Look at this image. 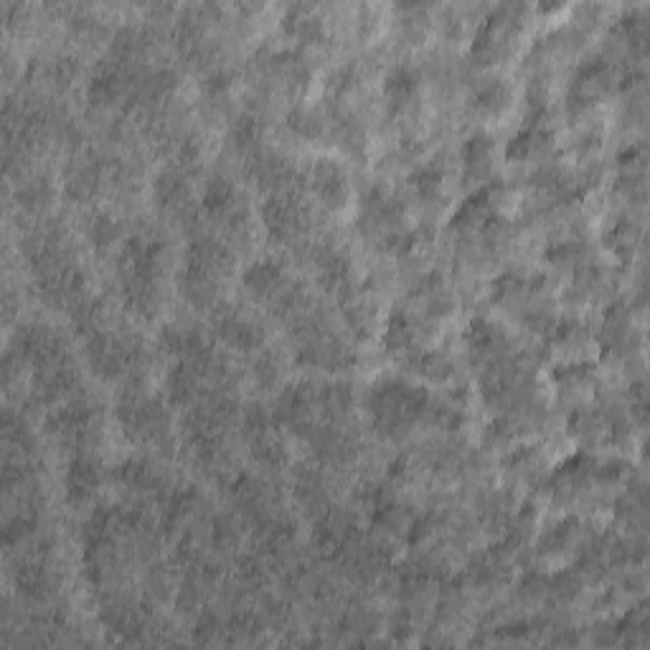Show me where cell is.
<instances>
[{"instance_id": "obj_22", "label": "cell", "mask_w": 650, "mask_h": 650, "mask_svg": "<svg viewBox=\"0 0 650 650\" xmlns=\"http://www.w3.org/2000/svg\"><path fill=\"white\" fill-rule=\"evenodd\" d=\"M153 199L163 214L176 216V219L191 216V189L186 181V170L178 166L161 170L153 183Z\"/></svg>"}, {"instance_id": "obj_8", "label": "cell", "mask_w": 650, "mask_h": 650, "mask_svg": "<svg viewBox=\"0 0 650 650\" xmlns=\"http://www.w3.org/2000/svg\"><path fill=\"white\" fill-rule=\"evenodd\" d=\"M201 212L208 221L221 227L227 234L242 237L250 224V214L242 204L237 186L224 176H212L204 186V196H201Z\"/></svg>"}, {"instance_id": "obj_48", "label": "cell", "mask_w": 650, "mask_h": 650, "mask_svg": "<svg viewBox=\"0 0 650 650\" xmlns=\"http://www.w3.org/2000/svg\"><path fill=\"white\" fill-rule=\"evenodd\" d=\"M343 318H346L348 331L356 335V339H366L373 328V308L371 303H366L364 297H358L356 293L343 301Z\"/></svg>"}, {"instance_id": "obj_58", "label": "cell", "mask_w": 650, "mask_h": 650, "mask_svg": "<svg viewBox=\"0 0 650 650\" xmlns=\"http://www.w3.org/2000/svg\"><path fill=\"white\" fill-rule=\"evenodd\" d=\"M646 409H648V397H646V386L635 384L630 388V412H635L640 422H646Z\"/></svg>"}, {"instance_id": "obj_9", "label": "cell", "mask_w": 650, "mask_h": 650, "mask_svg": "<svg viewBox=\"0 0 650 650\" xmlns=\"http://www.w3.org/2000/svg\"><path fill=\"white\" fill-rule=\"evenodd\" d=\"M13 358H16L18 364L31 366L34 371H41V369H49V366L66 361V358H69V351H66L64 339L54 331V328L43 323H31L18 331Z\"/></svg>"}, {"instance_id": "obj_21", "label": "cell", "mask_w": 650, "mask_h": 650, "mask_svg": "<svg viewBox=\"0 0 650 650\" xmlns=\"http://www.w3.org/2000/svg\"><path fill=\"white\" fill-rule=\"evenodd\" d=\"M265 74H270L275 81H280L282 89L290 94H303L308 92L313 81V69L301 51L285 49L275 51L265 59Z\"/></svg>"}, {"instance_id": "obj_18", "label": "cell", "mask_w": 650, "mask_h": 650, "mask_svg": "<svg viewBox=\"0 0 650 650\" xmlns=\"http://www.w3.org/2000/svg\"><path fill=\"white\" fill-rule=\"evenodd\" d=\"M214 331L219 335L224 346L234 351H254L263 346V331L257 320H252L246 313L237 308H219L214 313Z\"/></svg>"}, {"instance_id": "obj_17", "label": "cell", "mask_w": 650, "mask_h": 650, "mask_svg": "<svg viewBox=\"0 0 650 650\" xmlns=\"http://www.w3.org/2000/svg\"><path fill=\"white\" fill-rule=\"evenodd\" d=\"M77 386L79 373L74 369L72 358H66V361L56 366H49V369L34 371V399L41 402V405H64L77 392Z\"/></svg>"}, {"instance_id": "obj_42", "label": "cell", "mask_w": 650, "mask_h": 650, "mask_svg": "<svg viewBox=\"0 0 650 650\" xmlns=\"http://www.w3.org/2000/svg\"><path fill=\"white\" fill-rule=\"evenodd\" d=\"M16 587L21 595H26L28 600H41L49 592L51 579H49V566L43 559H26L16 572Z\"/></svg>"}, {"instance_id": "obj_19", "label": "cell", "mask_w": 650, "mask_h": 650, "mask_svg": "<svg viewBox=\"0 0 650 650\" xmlns=\"http://www.w3.org/2000/svg\"><path fill=\"white\" fill-rule=\"evenodd\" d=\"M313 263H316V272L320 285H323L328 293L346 301L356 293L354 290V270H351L348 257L335 246H318L316 254H313Z\"/></svg>"}, {"instance_id": "obj_47", "label": "cell", "mask_w": 650, "mask_h": 650, "mask_svg": "<svg viewBox=\"0 0 650 650\" xmlns=\"http://www.w3.org/2000/svg\"><path fill=\"white\" fill-rule=\"evenodd\" d=\"M333 136L339 138V143L346 148L351 155H361L366 148V132L364 127L356 123L354 117H348L346 112H333Z\"/></svg>"}, {"instance_id": "obj_2", "label": "cell", "mask_w": 650, "mask_h": 650, "mask_svg": "<svg viewBox=\"0 0 650 650\" xmlns=\"http://www.w3.org/2000/svg\"><path fill=\"white\" fill-rule=\"evenodd\" d=\"M435 397L424 386L409 384L405 379H381L371 386L369 422L371 430L384 439H402L417 424H428Z\"/></svg>"}, {"instance_id": "obj_5", "label": "cell", "mask_w": 650, "mask_h": 650, "mask_svg": "<svg viewBox=\"0 0 650 650\" xmlns=\"http://www.w3.org/2000/svg\"><path fill=\"white\" fill-rule=\"evenodd\" d=\"M87 361L97 377L115 381L123 377H140L145 369V348L130 335L97 331L89 335Z\"/></svg>"}, {"instance_id": "obj_13", "label": "cell", "mask_w": 650, "mask_h": 650, "mask_svg": "<svg viewBox=\"0 0 650 650\" xmlns=\"http://www.w3.org/2000/svg\"><path fill=\"white\" fill-rule=\"evenodd\" d=\"M308 189L328 212H341L348 204L351 196V183H348V170L341 166L339 161L331 158H318L305 174Z\"/></svg>"}, {"instance_id": "obj_57", "label": "cell", "mask_w": 650, "mask_h": 650, "mask_svg": "<svg viewBox=\"0 0 650 650\" xmlns=\"http://www.w3.org/2000/svg\"><path fill=\"white\" fill-rule=\"evenodd\" d=\"M74 74H77V64H74L72 56L56 59L54 66H51V79L56 81L59 87H66L74 79Z\"/></svg>"}, {"instance_id": "obj_43", "label": "cell", "mask_w": 650, "mask_h": 650, "mask_svg": "<svg viewBox=\"0 0 650 650\" xmlns=\"http://www.w3.org/2000/svg\"><path fill=\"white\" fill-rule=\"evenodd\" d=\"M579 532L582 528L577 519L559 521V524L549 528V532H544V536L539 539V555L549 559L564 555V551H570L574 544H577Z\"/></svg>"}, {"instance_id": "obj_20", "label": "cell", "mask_w": 650, "mask_h": 650, "mask_svg": "<svg viewBox=\"0 0 650 650\" xmlns=\"http://www.w3.org/2000/svg\"><path fill=\"white\" fill-rule=\"evenodd\" d=\"M384 351L388 356L399 358L402 364L409 356H415L417 351H422V331L412 313L402 308H394L388 313L384 326Z\"/></svg>"}, {"instance_id": "obj_39", "label": "cell", "mask_w": 650, "mask_h": 650, "mask_svg": "<svg viewBox=\"0 0 650 650\" xmlns=\"http://www.w3.org/2000/svg\"><path fill=\"white\" fill-rule=\"evenodd\" d=\"M405 369H409L415 377H420L424 381H435V384H443L455 373L453 358L445 356L443 351H417L415 356H409L405 361Z\"/></svg>"}, {"instance_id": "obj_7", "label": "cell", "mask_w": 650, "mask_h": 650, "mask_svg": "<svg viewBox=\"0 0 650 650\" xmlns=\"http://www.w3.org/2000/svg\"><path fill=\"white\" fill-rule=\"evenodd\" d=\"M263 221L267 234L278 244H295L308 234L310 212L295 189L270 193L263 204Z\"/></svg>"}, {"instance_id": "obj_27", "label": "cell", "mask_w": 650, "mask_h": 650, "mask_svg": "<svg viewBox=\"0 0 650 650\" xmlns=\"http://www.w3.org/2000/svg\"><path fill=\"white\" fill-rule=\"evenodd\" d=\"M420 87H422L420 72L405 64L394 66V69L386 74L384 89H381V92H384V104L388 115L392 117L407 115V110L412 107L417 94H420Z\"/></svg>"}, {"instance_id": "obj_49", "label": "cell", "mask_w": 650, "mask_h": 650, "mask_svg": "<svg viewBox=\"0 0 650 650\" xmlns=\"http://www.w3.org/2000/svg\"><path fill=\"white\" fill-rule=\"evenodd\" d=\"M51 199H54V189H51L49 178H41V176L34 178V181H28L24 189L18 191V204L31 214H41L43 208L51 204Z\"/></svg>"}, {"instance_id": "obj_37", "label": "cell", "mask_w": 650, "mask_h": 650, "mask_svg": "<svg viewBox=\"0 0 650 650\" xmlns=\"http://www.w3.org/2000/svg\"><path fill=\"white\" fill-rule=\"evenodd\" d=\"M508 572L511 566H508V551L504 547L481 551L468 566V577L477 587H496L508 579Z\"/></svg>"}, {"instance_id": "obj_40", "label": "cell", "mask_w": 650, "mask_h": 650, "mask_svg": "<svg viewBox=\"0 0 650 650\" xmlns=\"http://www.w3.org/2000/svg\"><path fill=\"white\" fill-rule=\"evenodd\" d=\"M409 189H412L415 196L424 201V204H435V201L443 199L445 191V168L439 166L437 161L417 166L412 174H409Z\"/></svg>"}, {"instance_id": "obj_41", "label": "cell", "mask_w": 650, "mask_h": 650, "mask_svg": "<svg viewBox=\"0 0 650 650\" xmlns=\"http://www.w3.org/2000/svg\"><path fill=\"white\" fill-rule=\"evenodd\" d=\"M117 481L123 483L127 490L145 493V496L161 490V475L155 473L153 466H148V462H143V460L123 462V466L117 468Z\"/></svg>"}, {"instance_id": "obj_11", "label": "cell", "mask_w": 650, "mask_h": 650, "mask_svg": "<svg viewBox=\"0 0 650 650\" xmlns=\"http://www.w3.org/2000/svg\"><path fill=\"white\" fill-rule=\"evenodd\" d=\"M615 66H612L608 59H587L577 69V74H574L570 94H566V104H570L572 112H585L587 107H592L595 102H600L602 97H608L612 87H615Z\"/></svg>"}, {"instance_id": "obj_29", "label": "cell", "mask_w": 650, "mask_h": 650, "mask_svg": "<svg viewBox=\"0 0 650 650\" xmlns=\"http://www.w3.org/2000/svg\"><path fill=\"white\" fill-rule=\"evenodd\" d=\"M250 176L252 181L259 186V189H267L270 193L278 191H288L293 189V183L297 181V174L293 168V163L288 158H280L275 153H254L250 155Z\"/></svg>"}, {"instance_id": "obj_50", "label": "cell", "mask_w": 650, "mask_h": 650, "mask_svg": "<svg viewBox=\"0 0 650 650\" xmlns=\"http://www.w3.org/2000/svg\"><path fill=\"white\" fill-rule=\"evenodd\" d=\"M89 239L97 250H107L119 239V224L112 219L110 214L97 212L92 219H89Z\"/></svg>"}, {"instance_id": "obj_3", "label": "cell", "mask_w": 650, "mask_h": 650, "mask_svg": "<svg viewBox=\"0 0 650 650\" xmlns=\"http://www.w3.org/2000/svg\"><path fill=\"white\" fill-rule=\"evenodd\" d=\"M358 229L388 254L405 257L420 244V234L407 229L405 204L384 186H373L358 208Z\"/></svg>"}, {"instance_id": "obj_34", "label": "cell", "mask_w": 650, "mask_h": 650, "mask_svg": "<svg viewBox=\"0 0 650 650\" xmlns=\"http://www.w3.org/2000/svg\"><path fill=\"white\" fill-rule=\"evenodd\" d=\"M282 28H285L290 39H295L301 47H316V43H323L326 39L323 18L318 16L316 5L308 3L290 5L285 21H282Z\"/></svg>"}, {"instance_id": "obj_15", "label": "cell", "mask_w": 650, "mask_h": 650, "mask_svg": "<svg viewBox=\"0 0 650 650\" xmlns=\"http://www.w3.org/2000/svg\"><path fill=\"white\" fill-rule=\"evenodd\" d=\"M504 191L500 181H488L485 186L470 193V196L458 206V212L453 214L450 227L460 234H481L493 216H498V196Z\"/></svg>"}, {"instance_id": "obj_26", "label": "cell", "mask_w": 650, "mask_h": 650, "mask_svg": "<svg viewBox=\"0 0 650 650\" xmlns=\"http://www.w3.org/2000/svg\"><path fill=\"white\" fill-rule=\"evenodd\" d=\"M592 481H597V460L579 453L551 475V493L557 500L566 504V500H574L579 493H585Z\"/></svg>"}, {"instance_id": "obj_16", "label": "cell", "mask_w": 650, "mask_h": 650, "mask_svg": "<svg viewBox=\"0 0 650 650\" xmlns=\"http://www.w3.org/2000/svg\"><path fill=\"white\" fill-rule=\"evenodd\" d=\"M466 346L468 356L477 369L488 366L506 354H511V341L508 333L498 323H493L488 318H475L466 331Z\"/></svg>"}, {"instance_id": "obj_30", "label": "cell", "mask_w": 650, "mask_h": 650, "mask_svg": "<svg viewBox=\"0 0 650 650\" xmlns=\"http://www.w3.org/2000/svg\"><path fill=\"white\" fill-rule=\"evenodd\" d=\"M100 483H102L100 462L89 458V455H77L64 473L66 500H69L72 506H85L89 498H94Z\"/></svg>"}, {"instance_id": "obj_36", "label": "cell", "mask_w": 650, "mask_h": 650, "mask_svg": "<svg viewBox=\"0 0 650 650\" xmlns=\"http://www.w3.org/2000/svg\"><path fill=\"white\" fill-rule=\"evenodd\" d=\"M511 104V87L504 79H485L473 89L470 97V110L481 119H496L504 115Z\"/></svg>"}, {"instance_id": "obj_31", "label": "cell", "mask_w": 650, "mask_h": 650, "mask_svg": "<svg viewBox=\"0 0 650 650\" xmlns=\"http://www.w3.org/2000/svg\"><path fill=\"white\" fill-rule=\"evenodd\" d=\"M206 371L201 366L191 364V361H176L174 369L168 371L166 379V392L170 405L176 407H191L204 397V381H206Z\"/></svg>"}, {"instance_id": "obj_28", "label": "cell", "mask_w": 650, "mask_h": 650, "mask_svg": "<svg viewBox=\"0 0 650 650\" xmlns=\"http://www.w3.org/2000/svg\"><path fill=\"white\" fill-rule=\"evenodd\" d=\"M186 263L204 267V270L214 272L216 278H227L234 270V252L221 239L199 234L186 246Z\"/></svg>"}, {"instance_id": "obj_25", "label": "cell", "mask_w": 650, "mask_h": 650, "mask_svg": "<svg viewBox=\"0 0 650 650\" xmlns=\"http://www.w3.org/2000/svg\"><path fill=\"white\" fill-rule=\"evenodd\" d=\"M244 288L263 303H272L275 297L285 293L290 288V275L285 267H282L278 259H257L246 267L242 275Z\"/></svg>"}, {"instance_id": "obj_23", "label": "cell", "mask_w": 650, "mask_h": 650, "mask_svg": "<svg viewBox=\"0 0 650 650\" xmlns=\"http://www.w3.org/2000/svg\"><path fill=\"white\" fill-rule=\"evenodd\" d=\"M102 189V161L94 153H77L64 170V191L72 201H89Z\"/></svg>"}, {"instance_id": "obj_55", "label": "cell", "mask_w": 650, "mask_h": 650, "mask_svg": "<svg viewBox=\"0 0 650 650\" xmlns=\"http://www.w3.org/2000/svg\"><path fill=\"white\" fill-rule=\"evenodd\" d=\"M297 496H301L308 506H323L326 504V490L323 481L318 475H303L297 481Z\"/></svg>"}, {"instance_id": "obj_56", "label": "cell", "mask_w": 650, "mask_h": 650, "mask_svg": "<svg viewBox=\"0 0 650 650\" xmlns=\"http://www.w3.org/2000/svg\"><path fill=\"white\" fill-rule=\"evenodd\" d=\"M229 89H231V74L227 69L212 72L204 81V92L206 97H212V100H221Z\"/></svg>"}, {"instance_id": "obj_53", "label": "cell", "mask_w": 650, "mask_h": 650, "mask_svg": "<svg viewBox=\"0 0 650 650\" xmlns=\"http://www.w3.org/2000/svg\"><path fill=\"white\" fill-rule=\"evenodd\" d=\"M506 466L513 475L528 477V475H534L536 468L541 466V455L536 447H519V450H513L511 455H508Z\"/></svg>"}, {"instance_id": "obj_54", "label": "cell", "mask_w": 650, "mask_h": 650, "mask_svg": "<svg viewBox=\"0 0 650 650\" xmlns=\"http://www.w3.org/2000/svg\"><path fill=\"white\" fill-rule=\"evenodd\" d=\"M358 66L356 64H343L331 74V79H328V94L333 97V100H343L351 89L358 85Z\"/></svg>"}, {"instance_id": "obj_44", "label": "cell", "mask_w": 650, "mask_h": 650, "mask_svg": "<svg viewBox=\"0 0 650 650\" xmlns=\"http://www.w3.org/2000/svg\"><path fill=\"white\" fill-rule=\"evenodd\" d=\"M285 123L288 130L303 140H320L328 130V123L326 117L320 115V110L305 107V104H295V107L288 112Z\"/></svg>"}, {"instance_id": "obj_33", "label": "cell", "mask_w": 650, "mask_h": 650, "mask_svg": "<svg viewBox=\"0 0 650 650\" xmlns=\"http://www.w3.org/2000/svg\"><path fill=\"white\" fill-rule=\"evenodd\" d=\"M412 301L420 305L424 320H443L453 313V295L437 272L422 275L415 282Z\"/></svg>"}, {"instance_id": "obj_10", "label": "cell", "mask_w": 650, "mask_h": 650, "mask_svg": "<svg viewBox=\"0 0 650 650\" xmlns=\"http://www.w3.org/2000/svg\"><path fill=\"white\" fill-rule=\"evenodd\" d=\"M275 422L297 437H308L320 424L316 384H290L282 388L275 405Z\"/></svg>"}, {"instance_id": "obj_24", "label": "cell", "mask_w": 650, "mask_h": 650, "mask_svg": "<svg viewBox=\"0 0 650 650\" xmlns=\"http://www.w3.org/2000/svg\"><path fill=\"white\" fill-rule=\"evenodd\" d=\"M462 181L485 186L493 174V163H496V140L490 132L477 130L462 143Z\"/></svg>"}, {"instance_id": "obj_45", "label": "cell", "mask_w": 650, "mask_h": 650, "mask_svg": "<svg viewBox=\"0 0 650 650\" xmlns=\"http://www.w3.org/2000/svg\"><path fill=\"white\" fill-rule=\"evenodd\" d=\"M604 244H608V250L615 254L617 259H630L635 246L640 244V229L635 227L627 216H623V219H617L604 231Z\"/></svg>"}, {"instance_id": "obj_46", "label": "cell", "mask_w": 650, "mask_h": 650, "mask_svg": "<svg viewBox=\"0 0 650 650\" xmlns=\"http://www.w3.org/2000/svg\"><path fill=\"white\" fill-rule=\"evenodd\" d=\"M231 145L237 148L242 155H254L259 153V138H263V125L259 117L252 112H242L231 125Z\"/></svg>"}, {"instance_id": "obj_1", "label": "cell", "mask_w": 650, "mask_h": 650, "mask_svg": "<svg viewBox=\"0 0 650 650\" xmlns=\"http://www.w3.org/2000/svg\"><path fill=\"white\" fill-rule=\"evenodd\" d=\"M166 259V242L161 239L138 234L130 237L119 252V285L127 310L138 318L151 320L158 313L161 303V275Z\"/></svg>"}, {"instance_id": "obj_12", "label": "cell", "mask_w": 650, "mask_h": 650, "mask_svg": "<svg viewBox=\"0 0 650 650\" xmlns=\"http://www.w3.org/2000/svg\"><path fill=\"white\" fill-rule=\"evenodd\" d=\"M97 424V409L81 399H69L59 405L47 420V432L56 443L85 445L92 437Z\"/></svg>"}, {"instance_id": "obj_32", "label": "cell", "mask_w": 650, "mask_h": 650, "mask_svg": "<svg viewBox=\"0 0 650 650\" xmlns=\"http://www.w3.org/2000/svg\"><path fill=\"white\" fill-rule=\"evenodd\" d=\"M219 282L221 278H216L214 272L204 270V267L183 263L178 288H181V295L186 297V303L193 305V308L212 310L216 301H219Z\"/></svg>"}, {"instance_id": "obj_6", "label": "cell", "mask_w": 650, "mask_h": 650, "mask_svg": "<svg viewBox=\"0 0 650 650\" xmlns=\"http://www.w3.org/2000/svg\"><path fill=\"white\" fill-rule=\"evenodd\" d=\"M117 420L136 443L163 445L170 435V420L163 405L140 386H127L117 399Z\"/></svg>"}, {"instance_id": "obj_51", "label": "cell", "mask_w": 650, "mask_h": 650, "mask_svg": "<svg viewBox=\"0 0 650 650\" xmlns=\"http://www.w3.org/2000/svg\"><path fill=\"white\" fill-rule=\"evenodd\" d=\"M582 257H585V242H579V239H564V242L551 244L547 254H544V259L551 265H582Z\"/></svg>"}, {"instance_id": "obj_4", "label": "cell", "mask_w": 650, "mask_h": 650, "mask_svg": "<svg viewBox=\"0 0 650 650\" xmlns=\"http://www.w3.org/2000/svg\"><path fill=\"white\" fill-rule=\"evenodd\" d=\"M526 21V5L521 3H504L496 5L483 24L477 26L473 36V47H470V59L477 66L500 64L506 56L513 54L515 43L521 39Z\"/></svg>"}, {"instance_id": "obj_35", "label": "cell", "mask_w": 650, "mask_h": 650, "mask_svg": "<svg viewBox=\"0 0 650 650\" xmlns=\"http://www.w3.org/2000/svg\"><path fill=\"white\" fill-rule=\"evenodd\" d=\"M555 136L544 123H526L519 132L511 138V143L506 148V161L511 163H526L532 158H539L547 151H551Z\"/></svg>"}, {"instance_id": "obj_52", "label": "cell", "mask_w": 650, "mask_h": 650, "mask_svg": "<svg viewBox=\"0 0 650 650\" xmlns=\"http://www.w3.org/2000/svg\"><path fill=\"white\" fill-rule=\"evenodd\" d=\"M397 13H405V16L399 18L402 34H405L407 39H422L430 26V21H424L428 5H397Z\"/></svg>"}, {"instance_id": "obj_14", "label": "cell", "mask_w": 650, "mask_h": 650, "mask_svg": "<svg viewBox=\"0 0 650 650\" xmlns=\"http://www.w3.org/2000/svg\"><path fill=\"white\" fill-rule=\"evenodd\" d=\"M242 430L246 439H250V450L254 455V460L270 468H278L285 462V447H282V439L278 435V430H275V417L267 415L265 409L259 407L246 409Z\"/></svg>"}, {"instance_id": "obj_38", "label": "cell", "mask_w": 650, "mask_h": 650, "mask_svg": "<svg viewBox=\"0 0 650 650\" xmlns=\"http://www.w3.org/2000/svg\"><path fill=\"white\" fill-rule=\"evenodd\" d=\"M597 371L592 364L579 361V364H562L555 369V384L559 388V397L562 399H579L587 397L589 388L595 386Z\"/></svg>"}]
</instances>
